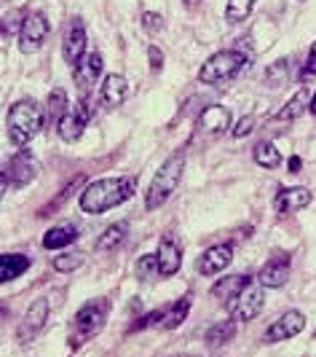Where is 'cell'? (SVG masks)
<instances>
[{
    "instance_id": "6da1fadb",
    "label": "cell",
    "mask_w": 316,
    "mask_h": 357,
    "mask_svg": "<svg viewBox=\"0 0 316 357\" xmlns=\"http://www.w3.org/2000/svg\"><path fill=\"white\" fill-rule=\"evenodd\" d=\"M134 191H137V175L94 180V183L86 185L83 194H80V210H83V213H91V215L107 213V210L123 204L126 199L134 197Z\"/></svg>"
},
{
    "instance_id": "7a4b0ae2",
    "label": "cell",
    "mask_w": 316,
    "mask_h": 357,
    "mask_svg": "<svg viewBox=\"0 0 316 357\" xmlns=\"http://www.w3.org/2000/svg\"><path fill=\"white\" fill-rule=\"evenodd\" d=\"M46 119H49V113H46V108H40L38 99H19L17 105H11V110L6 116L8 140L17 148H24L30 140L38 138V132L43 129Z\"/></svg>"
},
{
    "instance_id": "3957f363",
    "label": "cell",
    "mask_w": 316,
    "mask_h": 357,
    "mask_svg": "<svg viewBox=\"0 0 316 357\" xmlns=\"http://www.w3.org/2000/svg\"><path fill=\"white\" fill-rule=\"evenodd\" d=\"M107 315H110V301L107 298H91V301H86L78 312H76L73 322H70V336H67L70 349H80L86 341L99 336L102 328H105V322H107Z\"/></svg>"
},
{
    "instance_id": "277c9868",
    "label": "cell",
    "mask_w": 316,
    "mask_h": 357,
    "mask_svg": "<svg viewBox=\"0 0 316 357\" xmlns=\"http://www.w3.org/2000/svg\"><path fill=\"white\" fill-rule=\"evenodd\" d=\"M182 172H185V153L179 151V153H172L169 159L158 167V172L153 175L150 185H148V194H145V207L148 210L164 207L172 199V194L177 191Z\"/></svg>"
},
{
    "instance_id": "5b68a950",
    "label": "cell",
    "mask_w": 316,
    "mask_h": 357,
    "mask_svg": "<svg viewBox=\"0 0 316 357\" xmlns=\"http://www.w3.org/2000/svg\"><path fill=\"white\" fill-rule=\"evenodd\" d=\"M244 65H247V54L241 49H225V51L212 54L209 60L201 65L198 81L201 83H225L234 76H238Z\"/></svg>"
},
{
    "instance_id": "8992f818",
    "label": "cell",
    "mask_w": 316,
    "mask_h": 357,
    "mask_svg": "<svg viewBox=\"0 0 316 357\" xmlns=\"http://www.w3.org/2000/svg\"><path fill=\"white\" fill-rule=\"evenodd\" d=\"M263 304H265V285L260 279H249L247 288L238 290L236 296L225 304V309L236 322H252L263 312Z\"/></svg>"
},
{
    "instance_id": "52a82bcc",
    "label": "cell",
    "mask_w": 316,
    "mask_h": 357,
    "mask_svg": "<svg viewBox=\"0 0 316 357\" xmlns=\"http://www.w3.org/2000/svg\"><path fill=\"white\" fill-rule=\"evenodd\" d=\"M188 312H191V296L179 298L175 304H169V306H161L156 312H150V315H145V317H139L129 331L134 333V331H145V328H161V331H175L179 328L185 317H188Z\"/></svg>"
},
{
    "instance_id": "ba28073f",
    "label": "cell",
    "mask_w": 316,
    "mask_h": 357,
    "mask_svg": "<svg viewBox=\"0 0 316 357\" xmlns=\"http://www.w3.org/2000/svg\"><path fill=\"white\" fill-rule=\"evenodd\" d=\"M38 172H40L38 159H35L30 151H17V153L8 159L6 169H3V191L30 185L33 180L38 178Z\"/></svg>"
},
{
    "instance_id": "9c48e42d",
    "label": "cell",
    "mask_w": 316,
    "mask_h": 357,
    "mask_svg": "<svg viewBox=\"0 0 316 357\" xmlns=\"http://www.w3.org/2000/svg\"><path fill=\"white\" fill-rule=\"evenodd\" d=\"M91 116H94V108H91V102L83 94V99L76 102V105L62 116L60 124H57V126H60V138L64 140V142H76V140L83 135V129L89 126Z\"/></svg>"
},
{
    "instance_id": "30bf717a",
    "label": "cell",
    "mask_w": 316,
    "mask_h": 357,
    "mask_svg": "<svg viewBox=\"0 0 316 357\" xmlns=\"http://www.w3.org/2000/svg\"><path fill=\"white\" fill-rule=\"evenodd\" d=\"M49 30H51V24H49V19H46V14H40V11L27 14V17L21 19L19 49L24 51V54L38 51L40 43H43V40H46V35H49Z\"/></svg>"
},
{
    "instance_id": "8fae6325",
    "label": "cell",
    "mask_w": 316,
    "mask_h": 357,
    "mask_svg": "<svg viewBox=\"0 0 316 357\" xmlns=\"http://www.w3.org/2000/svg\"><path fill=\"white\" fill-rule=\"evenodd\" d=\"M49 312H51V304H49L46 298H38V301H33V304H30L27 315H24V319H21L19 331H17L19 344H30L33 338L38 336L40 331H43V325L49 322Z\"/></svg>"
},
{
    "instance_id": "7c38bea8",
    "label": "cell",
    "mask_w": 316,
    "mask_h": 357,
    "mask_svg": "<svg viewBox=\"0 0 316 357\" xmlns=\"http://www.w3.org/2000/svg\"><path fill=\"white\" fill-rule=\"evenodd\" d=\"M86 27H83V19L76 17L70 19L67 30H64V38H62V54H64V62L70 67H78V62L86 57Z\"/></svg>"
},
{
    "instance_id": "4fadbf2b",
    "label": "cell",
    "mask_w": 316,
    "mask_h": 357,
    "mask_svg": "<svg viewBox=\"0 0 316 357\" xmlns=\"http://www.w3.org/2000/svg\"><path fill=\"white\" fill-rule=\"evenodd\" d=\"M303 328H306V317H303V312L290 309V312H284L281 317H276L271 325H268V331H265V344H279V341L295 338Z\"/></svg>"
},
{
    "instance_id": "5bb4252c",
    "label": "cell",
    "mask_w": 316,
    "mask_h": 357,
    "mask_svg": "<svg viewBox=\"0 0 316 357\" xmlns=\"http://www.w3.org/2000/svg\"><path fill=\"white\" fill-rule=\"evenodd\" d=\"M156 258H158V269H161V274H164V277H175V274L179 272V266H182V244H179L172 234L161 237Z\"/></svg>"
},
{
    "instance_id": "9a60e30c",
    "label": "cell",
    "mask_w": 316,
    "mask_h": 357,
    "mask_svg": "<svg viewBox=\"0 0 316 357\" xmlns=\"http://www.w3.org/2000/svg\"><path fill=\"white\" fill-rule=\"evenodd\" d=\"M231 260H234V247L231 244H215V247L201 253L196 269L204 277H212V274H220L222 269H228Z\"/></svg>"
},
{
    "instance_id": "2e32d148",
    "label": "cell",
    "mask_w": 316,
    "mask_h": 357,
    "mask_svg": "<svg viewBox=\"0 0 316 357\" xmlns=\"http://www.w3.org/2000/svg\"><path fill=\"white\" fill-rule=\"evenodd\" d=\"M228 126H231V113L222 105H209L207 110H201V116L196 121L198 135H209V138L222 135Z\"/></svg>"
},
{
    "instance_id": "e0dca14e",
    "label": "cell",
    "mask_w": 316,
    "mask_h": 357,
    "mask_svg": "<svg viewBox=\"0 0 316 357\" xmlns=\"http://www.w3.org/2000/svg\"><path fill=\"white\" fill-rule=\"evenodd\" d=\"M99 73H102V54L99 51H89L83 60L78 62V67H73V78H76V86L86 94L94 83H97Z\"/></svg>"
},
{
    "instance_id": "ac0fdd59",
    "label": "cell",
    "mask_w": 316,
    "mask_h": 357,
    "mask_svg": "<svg viewBox=\"0 0 316 357\" xmlns=\"http://www.w3.org/2000/svg\"><path fill=\"white\" fill-rule=\"evenodd\" d=\"M311 201H314V194L308 188H284V191L276 194L274 207H276L279 215H290V213H297V210L308 207Z\"/></svg>"
},
{
    "instance_id": "d6986e66",
    "label": "cell",
    "mask_w": 316,
    "mask_h": 357,
    "mask_svg": "<svg viewBox=\"0 0 316 357\" xmlns=\"http://www.w3.org/2000/svg\"><path fill=\"white\" fill-rule=\"evenodd\" d=\"M257 279H260L265 288H281V285H287V279H290V258H284V256L271 258L260 269Z\"/></svg>"
},
{
    "instance_id": "ffe728a7",
    "label": "cell",
    "mask_w": 316,
    "mask_h": 357,
    "mask_svg": "<svg viewBox=\"0 0 316 357\" xmlns=\"http://www.w3.org/2000/svg\"><path fill=\"white\" fill-rule=\"evenodd\" d=\"M126 94H129V83H126V78H123L121 73H113V76L105 78V83H102V102H105L107 108L123 105Z\"/></svg>"
},
{
    "instance_id": "44dd1931",
    "label": "cell",
    "mask_w": 316,
    "mask_h": 357,
    "mask_svg": "<svg viewBox=\"0 0 316 357\" xmlns=\"http://www.w3.org/2000/svg\"><path fill=\"white\" fill-rule=\"evenodd\" d=\"M30 263L33 260L27 256H21V253H3V258H0V282H14L30 269Z\"/></svg>"
},
{
    "instance_id": "7402d4cb",
    "label": "cell",
    "mask_w": 316,
    "mask_h": 357,
    "mask_svg": "<svg viewBox=\"0 0 316 357\" xmlns=\"http://www.w3.org/2000/svg\"><path fill=\"white\" fill-rule=\"evenodd\" d=\"M308 105H311V94H308V89H306V86H300L295 94L290 97V102L279 110L276 121H295L297 116H303V113L308 110Z\"/></svg>"
},
{
    "instance_id": "603a6c76",
    "label": "cell",
    "mask_w": 316,
    "mask_h": 357,
    "mask_svg": "<svg viewBox=\"0 0 316 357\" xmlns=\"http://www.w3.org/2000/svg\"><path fill=\"white\" fill-rule=\"evenodd\" d=\"M76 239H78V229H76V226H54V229L46 231L43 247H46V250H60V247L73 244Z\"/></svg>"
},
{
    "instance_id": "cb8c5ba5",
    "label": "cell",
    "mask_w": 316,
    "mask_h": 357,
    "mask_svg": "<svg viewBox=\"0 0 316 357\" xmlns=\"http://www.w3.org/2000/svg\"><path fill=\"white\" fill-rule=\"evenodd\" d=\"M252 277H247V274H234V277H225L222 282H218L215 288H212V296L215 298H222L225 304L231 301V298L236 296L238 290H244L247 288V282Z\"/></svg>"
},
{
    "instance_id": "d4e9b609",
    "label": "cell",
    "mask_w": 316,
    "mask_h": 357,
    "mask_svg": "<svg viewBox=\"0 0 316 357\" xmlns=\"http://www.w3.org/2000/svg\"><path fill=\"white\" fill-rule=\"evenodd\" d=\"M236 336V319H225V322H215L209 331H207V336L204 341L209 344V347H220V344H228L231 338Z\"/></svg>"
},
{
    "instance_id": "484cf974",
    "label": "cell",
    "mask_w": 316,
    "mask_h": 357,
    "mask_svg": "<svg viewBox=\"0 0 316 357\" xmlns=\"http://www.w3.org/2000/svg\"><path fill=\"white\" fill-rule=\"evenodd\" d=\"M252 156L260 167H265V169H276L279 164H281V153L276 151V145L274 142H268V140H260L255 145V151H252Z\"/></svg>"
},
{
    "instance_id": "4316f807",
    "label": "cell",
    "mask_w": 316,
    "mask_h": 357,
    "mask_svg": "<svg viewBox=\"0 0 316 357\" xmlns=\"http://www.w3.org/2000/svg\"><path fill=\"white\" fill-rule=\"evenodd\" d=\"M126 234H129V223L126 220H121L116 226L105 229V234L97 239V250H116L121 242L126 239Z\"/></svg>"
},
{
    "instance_id": "83f0119b",
    "label": "cell",
    "mask_w": 316,
    "mask_h": 357,
    "mask_svg": "<svg viewBox=\"0 0 316 357\" xmlns=\"http://www.w3.org/2000/svg\"><path fill=\"white\" fill-rule=\"evenodd\" d=\"M70 110V105H67V94H64V89H54L51 94H49V108H46V113H49V121L54 124H60L62 116Z\"/></svg>"
},
{
    "instance_id": "f1b7e54d",
    "label": "cell",
    "mask_w": 316,
    "mask_h": 357,
    "mask_svg": "<svg viewBox=\"0 0 316 357\" xmlns=\"http://www.w3.org/2000/svg\"><path fill=\"white\" fill-rule=\"evenodd\" d=\"M255 8V0H228V8H225V19L231 24H238L244 22Z\"/></svg>"
},
{
    "instance_id": "f546056e",
    "label": "cell",
    "mask_w": 316,
    "mask_h": 357,
    "mask_svg": "<svg viewBox=\"0 0 316 357\" xmlns=\"http://www.w3.org/2000/svg\"><path fill=\"white\" fill-rule=\"evenodd\" d=\"M80 263H83V256L80 253H62L57 258L51 260V266H54V272H60V274H67V272H76Z\"/></svg>"
},
{
    "instance_id": "4dcf8cb0",
    "label": "cell",
    "mask_w": 316,
    "mask_h": 357,
    "mask_svg": "<svg viewBox=\"0 0 316 357\" xmlns=\"http://www.w3.org/2000/svg\"><path fill=\"white\" fill-rule=\"evenodd\" d=\"M287 78H290V62H287V60L274 62V65L265 70V81H268L274 89H276V86H281Z\"/></svg>"
},
{
    "instance_id": "1f68e13d",
    "label": "cell",
    "mask_w": 316,
    "mask_h": 357,
    "mask_svg": "<svg viewBox=\"0 0 316 357\" xmlns=\"http://www.w3.org/2000/svg\"><path fill=\"white\" fill-rule=\"evenodd\" d=\"M158 274H161V269H158V258L156 256H142V258L137 260V277L139 279H156Z\"/></svg>"
},
{
    "instance_id": "d6a6232c",
    "label": "cell",
    "mask_w": 316,
    "mask_h": 357,
    "mask_svg": "<svg viewBox=\"0 0 316 357\" xmlns=\"http://www.w3.org/2000/svg\"><path fill=\"white\" fill-rule=\"evenodd\" d=\"M142 27H145V33L156 35V33L164 30V17L156 14V11H145V14H142Z\"/></svg>"
},
{
    "instance_id": "836d02e7",
    "label": "cell",
    "mask_w": 316,
    "mask_h": 357,
    "mask_svg": "<svg viewBox=\"0 0 316 357\" xmlns=\"http://www.w3.org/2000/svg\"><path fill=\"white\" fill-rule=\"evenodd\" d=\"M252 129H255V116H244V119L234 126V132H231V135H234V138H247Z\"/></svg>"
},
{
    "instance_id": "e575fe53",
    "label": "cell",
    "mask_w": 316,
    "mask_h": 357,
    "mask_svg": "<svg viewBox=\"0 0 316 357\" xmlns=\"http://www.w3.org/2000/svg\"><path fill=\"white\" fill-rule=\"evenodd\" d=\"M308 78H316V43L311 46L308 60H306V67H303V73H300V81H308Z\"/></svg>"
},
{
    "instance_id": "d590c367",
    "label": "cell",
    "mask_w": 316,
    "mask_h": 357,
    "mask_svg": "<svg viewBox=\"0 0 316 357\" xmlns=\"http://www.w3.org/2000/svg\"><path fill=\"white\" fill-rule=\"evenodd\" d=\"M148 57H150V67H153V70H161V67H164V51H161L158 46H150V49H148Z\"/></svg>"
},
{
    "instance_id": "8d00e7d4",
    "label": "cell",
    "mask_w": 316,
    "mask_h": 357,
    "mask_svg": "<svg viewBox=\"0 0 316 357\" xmlns=\"http://www.w3.org/2000/svg\"><path fill=\"white\" fill-rule=\"evenodd\" d=\"M300 167H303V161L297 159V156H292L290 159V172H300Z\"/></svg>"
},
{
    "instance_id": "74e56055",
    "label": "cell",
    "mask_w": 316,
    "mask_h": 357,
    "mask_svg": "<svg viewBox=\"0 0 316 357\" xmlns=\"http://www.w3.org/2000/svg\"><path fill=\"white\" fill-rule=\"evenodd\" d=\"M308 110H311V116H316V94L311 97V105H308Z\"/></svg>"
},
{
    "instance_id": "f35d334b",
    "label": "cell",
    "mask_w": 316,
    "mask_h": 357,
    "mask_svg": "<svg viewBox=\"0 0 316 357\" xmlns=\"http://www.w3.org/2000/svg\"><path fill=\"white\" fill-rule=\"evenodd\" d=\"M198 3H201V0H185V6H188V8H196Z\"/></svg>"
}]
</instances>
